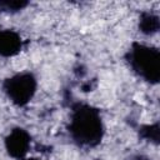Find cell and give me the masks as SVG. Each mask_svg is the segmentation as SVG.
<instances>
[{
    "instance_id": "ba28073f",
    "label": "cell",
    "mask_w": 160,
    "mask_h": 160,
    "mask_svg": "<svg viewBox=\"0 0 160 160\" xmlns=\"http://www.w3.org/2000/svg\"><path fill=\"white\" fill-rule=\"evenodd\" d=\"M30 5L26 0H0V12L16 14Z\"/></svg>"
},
{
    "instance_id": "3957f363",
    "label": "cell",
    "mask_w": 160,
    "mask_h": 160,
    "mask_svg": "<svg viewBox=\"0 0 160 160\" xmlns=\"http://www.w3.org/2000/svg\"><path fill=\"white\" fill-rule=\"evenodd\" d=\"M38 78L31 71H19L1 82V89L9 101L16 108H25L31 102L38 91Z\"/></svg>"
},
{
    "instance_id": "5b68a950",
    "label": "cell",
    "mask_w": 160,
    "mask_h": 160,
    "mask_svg": "<svg viewBox=\"0 0 160 160\" xmlns=\"http://www.w3.org/2000/svg\"><path fill=\"white\" fill-rule=\"evenodd\" d=\"M28 42L29 41L16 30L2 29L0 31V58L9 59L19 55L25 49Z\"/></svg>"
},
{
    "instance_id": "7a4b0ae2",
    "label": "cell",
    "mask_w": 160,
    "mask_h": 160,
    "mask_svg": "<svg viewBox=\"0 0 160 160\" xmlns=\"http://www.w3.org/2000/svg\"><path fill=\"white\" fill-rule=\"evenodd\" d=\"M129 69L149 85L160 82V50L158 46L132 41L124 54Z\"/></svg>"
},
{
    "instance_id": "8fae6325",
    "label": "cell",
    "mask_w": 160,
    "mask_h": 160,
    "mask_svg": "<svg viewBox=\"0 0 160 160\" xmlns=\"http://www.w3.org/2000/svg\"><path fill=\"white\" fill-rule=\"evenodd\" d=\"M1 30H2V28H1V25H0V31H1Z\"/></svg>"
},
{
    "instance_id": "30bf717a",
    "label": "cell",
    "mask_w": 160,
    "mask_h": 160,
    "mask_svg": "<svg viewBox=\"0 0 160 160\" xmlns=\"http://www.w3.org/2000/svg\"><path fill=\"white\" fill-rule=\"evenodd\" d=\"M24 160H46V159H40V158H26Z\"/></svg>"
},
{
    "instance_id": "52a82bcc",
    "label": "cell",
    "mask_w": 160,
    "mask_h": 160,
    "mask_svg": "<svg viewBox=\"0 0 160 160\" xmlns=\"http://www.w3.org/2000/svg\"><path fill=\"white\" fill-rule=\"evenodd\" d=\"M136 131L141 140L149 141L156 146L160 144V124H159V121H155L151 124H142L136 129Z\"/></svg>"
},
{
    "instance_id": "8992f818",
    "label": "cell",
    "mask_w": 160,
    "mask_h": 160,
    "mask_svg": "<svg viewBox=\"0 0 160 160\" xmlns=\"http://www.w3.org/2000/svg\"><path fill=\"white\" fill-rule=\"evenodd\" d=\"M138 29L146 36H152L160 30V18L158 14L150 10H142L139 15Z\"/></svg>"
},
{
    "instance_id": "6da1fadb",
    "label": "cell",
    "mask_w": 160,
    "mask_h": 160,
    "mask_svg": "<svg viewBox=\"0 0 160 160\" xmlns=\"http://www.w3.org/2000/svg\"><path fill=\"white\" fill-rule=\"evenodd\" d=\"M70 115L66 131L71 141L82 149L98 148L105 136V122L101 110L95 105L72 100L69 102Z\"/></svg>"
},
{
    "instance_id": "9c48e42d",
    "label": "cell",
    "mask_w": 160,
    "mask_h": 160,
    "mask_svg": "<svg viewBox=\"0 0 160 160\" xmlns=\"http://www.w3.org/2000/svg\"><path fill=\"white\" fill-rule=\"evenodd\" d=\"M130 160H150V159H149L146 155H144V154H138V155L131 156Z\"/></svg>"
},
{
    "instance_id": "277c9868",
    "label": "cell",
    "mask_w": 160,
    "mask_h": 160,
    "mask_svg": "<svg viewBox=\"0 0 160 160\" xmlns=\"http://www.w3.org/2000/svg\"><path fill=\"white\" fill-rule=\"evenodd\" d=\"M32 136L21 126H15L4 138V148L6 154L15 160H24L31 149Z\"/></svg>"
}]
</instances>
